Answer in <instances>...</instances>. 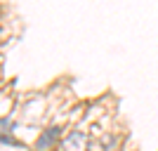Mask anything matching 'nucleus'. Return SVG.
Instances as JSON below:
<instances>
[{
  "instance_id": "obj_1",
  "label": "nucleus",
  "mask_w": 158,
  "mask_h": 151,
  "mask_svg": "<svg viewBox=\"0 0 158 151\" xmlns=\"http://www.w3.org/2000/svg\"><path fill=\"white\" fill-rule=\"evenodd\" d=\"M61 151H87V137L83 132H69L61 139Z\"/></svg>"
},
{
  "instance_id": "obj_2",
  "label": "nucleus",
  "mask_w": 158,
  "mask_h": 151,
  "mask_svg": "<svg viewBox=\"0 0 158 151\" xmlns=\"http://www.w3.org/2000/svg\"><path fill=\"white\" fill-rule=\"evenodd\" d=\"M57 137H59V128H50V130H45V135L35 142V146H38L40 151H45V149H50V146L57 142Z\"/></svg>"
}]
</instances>
